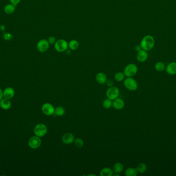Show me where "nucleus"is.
Here are the masks:
<instances>
[{"label":"nucleus","mask_w":176,"mask_h":176,"mask_svg":"<svg viewBox=\"0 0 176 176\" xmlns=\"http://www.w3.org/2000/svg\"><path fill=\"white\" fill-rule=\"evenodd\" d=\"M155 44V38L151 35H146L144 36L141 40L140 46L142 50L149 51L153 49Z\"/></svg>","instance_id":"obj_1"},{"label":"nucleus","mask_w":176,"mask_h":176,"mask_svg":"<svg viewBox=\"0 0 176 176\" xmlns=\"http://www.w3.org/2000/svg\"><path fill=\"white\" fill-rule=\"evenodd\" d=\"M125 87L130 91L134 92L138 88V84L136 80L132 77H127L124 81Z\"/></svg>","instance_id":"obj_2"},{"label":"nucleus","mask_w":176,"mask_h":176,"mask_svg":"<svg viewBox=\"0 0 176 176\" xmlns=\"http://www.w3.org/2000/svg\"><path fill=\"white\" fill-rule=\"evenodd\" d=\"M138 68L134 63H131L126 66L124 73L127 77H133L138 72Z\"/></svg>","instance_id":"obj_3"},{"label":"nucleus","mask_w":176,"mask_h":176,"mask_svg":"<svg viewBox=\"0 0 176 176\" xmlns=\"http://www.w3.org/2000/svg\"><path fill=\"white\" fill-rule=\"evenodd\" d=\"M55 49L58 52H63L67 51L69 48V43L65 40L60 39L56 40L54 44Z\"/></svg>","instance_id":"obj_4"},{"label":"nucleus","mask_w":176,"mask_h":176,"mask_svg":"<svg viewBox=\"0 0 176 176\" xmlns=\"http://www.w3.org/2000/svg\"><path fill=\"white\" fill-rule=\"evenodd\" d=\"M47 132V128L46 125L43 124H38L34 128V133L36 136L41 137L46 135Z\"/></svg>","instance_id":"obj_5"},{"label":"nucleus","mask_w":176,"mask_h":176,"mask_svg":"<svg viewBox=\"0 0 176 176\" xmlns=\"http://www.w3.org/2000/svg\"><path fill=\"white\" fill-rule=\"evenodd\" d=\"M120 95V90L116 86H111L107 89L106 92V96L108 98L114 100V99L118 98Z\"/></svg>","instance_id":"obj_6"},{"label":"nucleus","mask_w":176,"mask_h":176,"mask_svg":"<svg viewBox=\"0 0 176 176\" xmlns=\"http://www.w3.org/2000/svg\"><path fill=\"white\" fill-rule=\"evenodd\" d=\"M50 43L48 40L42 39L40 40L37 44V49L39 52L41 53L45 52L49 49Z\"/></svg>","instance_id":"obj_7"},{"label":"nucleus","mask_w":176,"mask_h":176,"mask_svg":"<svg viewBox=\"0 0 176 176\" xmlns=\"http://www.w3.org/2000/svg\"><path fill=\"white\" fill-rule=\"evenodd\" d=\"M55 108L51 104L46 103L42 106V111L44 115L46 116H51L55 114Z\"/></svg>","instance_id":"obj_8"},{"label":"nucleus","mask_w":176,"mask_h":176,"mask_svg":"<svg viewBox=\"0 0 176 176\" xmlns=\"http://www.w3.org/2000/svg\"><path fill=\"white\" fill-rule=\"evenodd\" d=\"M28 145L30 148L32 149H37L41 145V140L39 137L36 136H32L28 141Z\"/></svg>","instance_id":"obj_9"},{"label":"nucleus","mask_w":176,"mask_h":176,"mask_svg":"<svg viewBox=\"0 0 176 176\" xmlns=\"http://www.w3.org/2000/svg\"><path fill=\"white\" fill-rule=\"evenodd\" d=\"M75 141V137L71 133H65L62 137L63 143L66 145H70L73 143Z\"/></svg>","instance_id":"obj_10"},{"label":"nucleus","mask_w":176,"mask_h":176,"mask_svg":"<svg viewBox=\"0 0 176 176\" xmlns=\"http://www.w3.org/2000/svg\"><path fill=\"white\" fill-rule=\"evenodd\" d=\"M148 57V54L147 51L144 50H141L137 52V60L141 63H144L146 61Z\"/></svg>","instance_id":"obj_11"},{"label":"nucleus","mask_w":176,"mask_h":176,"mask_svg":"<svg viewBox=\"0 0 176 176\" xmlns=\"http://www.w3.org/2000/svg\"><path fill=\"white\" fill-rule=\"evenodd\" d=\"M112 106L117 110H120L124 108L125 102L122 99L117 98L113 101Z\"/></svg>","instance_id":"obj_12"},{"label":"nucleus","mask_w":176,"mask_h":176,"mask_svg":"<svg viewBox=\"0 0 176 176\" xmlns=\"http://www.w3.org/2000/svg\"><path fill=\"white\" fill-rule=\"evenodd\" d=\"M165 70L167 73L169 75H176V62H171L166 67Z\"/></svg>","instance_id":"obj_13"},{"label":"nucleus","mask_w":176,"mask_h":176,"mask_svg":"<svg viewBox=\"0 0 176 176\" xmlns=\"http://www.w3.org/2000/svg\"><path fill=\"white\" fill-rule=\"evenodd\" d=\"M96 80L100 84H104L106 83L107 77L106 74L103 72H99L96 75Z\"/></svg>","instance_id":"obj_14"},{"label":"nucleus","mask_w":176,"mask_h":176,"mask_svg":"<svg viewBox=\"0 0 176 176\" xmlns=\"http://www.w3.org/2000/svg\"><path fill=\"white\" fill-rule=\"evenodd\" d=\"M14 90L12 87H7L3 92V97L5 98L10 99L14 97Z\"/></svg>","instance_id":"obj_15"},{"label":"nucleus","mask_w":176,"mask_h":176,"mask_svg":"<svg viewBox=\"0 0 176 176\" xmlns=\"http://www.w3.org/2000/svg\"><path fill=\"white\" fill-rule=\"evenodd\" d=\"M0 106L3 110H7L11 108L12 103L9 99L4 98L0 101Z\"/></svg>","instance_id":"obj_16"},{"label":"nucleus","mask_w":176,"mask_h":176,"mask_svg":"<svg viewBox=\"0 0 176 176\" xmlns=\"http://www.w3.org/2000/svg\"><path fill=\"white\" fill-rule=\"evenodd\" d=\"M123 169H124V166L123 164L120 162H117L115 163L112 168L114 173H116V174H120L123 171Z\"/></svg>","instance_id":"obj_17"},{"label":"nucleus","mask_w":176,"mask_h":176,"mask_svg":"<svg viewBox=\"0 0 176 176\" xmlns=\"http://www.w3.org/2000/svg\"><path fill=\"white\" fill-rule=\"evenodd\" d=\"M16 10V6L12 4H8L5 5L4 8V11L6 14H10L14 13Z\"/></svg>","instance_id":"obj_18"},{"label":"nucleus","mask_w":176,"mask_h":176,"mask_svg":"<svg viewBox=\"0 0 176 176\" xmlns=\"http://www.w3.org/2000/svg\"><path fill=\"white\" fill-rule=\"evenodd\" d=\"M113 174V170L109 167L104 168L100 171V175L101 176H112Z\"/></svg>","instance_id":"obj_19"},{"label":"nucleus","mask_w":176,"mask_h":176,"mask_svg":"<svg viewBox=\"0 0 176 176\" xmlns=\"http://www.w3.org/2000/svg\"><path fill=\"white\" fill-rule=\"evenodd\" d=\"M147 169V167L145 163H140L138 165L136 169L138 173L140 174H144L146 172Z\"/></svg>","instance_id":"obj_20"},{"label":"nucleus","mask_w":176,"mask_h":176,"mask_svg":"<svg viewBox=\"0 0 176 176\" xmlns=\"http://www.w3.org/2000/svg\"><path fill=\"white\" fill-rule=\"evenodd\" d=\"M166 68V66L164 63L163 61H158L155 65V70L158 72H162Z\"/></svg>","instance_id":"obj_21"},{"label":"nucleus","mask_w":176,"mask_h":176,"mask_svg":"<svg viewBox=\"0 0 176 176\" xmlns=\"http://www.w3.org/2000/svg\"><path fill=\"white\" fill-rule=\"evenodd\" d=\"M138 171L136 168L129 167L125 170V174L126 176H136L138 175Z\"/></svg>","instance_id":"obj_22"},{"label":"nucleus","mask_w":176,"mask_h":176,"mask_svg":"<svg viewBox=\"0 0 176 176\" xmlns=\"http://www.w3.org/2000/svg\"><path fill=\"white\" fill-rule=\"evenodd\" d=\"M68 43H69V48L71 50H76L78 48L79 46L78 41L75 39L71 40Z\"/></svg>","instance_id":"obj_23"},{"label":"nucleus","mask_w":176,"mask_h":176,"mask_svg":"<svg viewBox=\"0 0 176 176\" xmlns=\"http://www.w3.org/2000/svg\"><path fill=\"white\" fill-rule=\"evenodd\" d=\"M125 75L124 73L122 72H118L116 73L114 75V79L117 82H121L123 81V80L125 79Z\"/></svg>","instance_id":"obj_24"},{"label":"nucleus","mask_w":176,"mask_h":176,"mask_svg":"<svg viewBox=\"0 0 176 176\" xmlns=\"http://www.w3.org/2000/svg\"><path fill=\"white\" fill-rule=\"evenodd\" d=\"M65 114V109L63 106H59L56 107L55 110V114L58 116H62Z\"/></svg>","instance_id":"obj_25"},{"label":"nucleus","mask_w":176,"mask_h":176,"mask_svg":"<svg viewBox=\"0 0 176 176\" xmlns=\"http://www.w3.org/2000/svg\"><path fill=\"white\" fill-rule=\"evenodd\" d=\"M112 104H113V101L112 100L109 98L106 99L103 101L102 106L104 108L109 109L112 106Z\"/></svg>","instance_id":"obj_26"},{"label":"nucleus","mask_w":176,"mask_h":176,"mask_svg":"<svg viewBox=\"0 0 176 176\" xmlns=\"http://www.w3.org/2000/svg\"><path fill=\"white\" fill-rule=\"evenodd\" d=\"M74 144L77 148H80L83 147L84 145V141L82 139L80 138H77L74 141Z\"/></svg>","instance_id":"obj_27"},{"label":"nucleus","mask_w":176,"mask_h":176,"mask_svg":"<svg viewBox=\"0 0 176 176\" xmlns=\"http://www.w3.org/2000/svg\"><path fill=\"white\" fill-rule=\"evenodd\" d=\"M12 37V35L10 33H5L4 34V38L6 40H10Z\"/></svg>","instance_id":"obj_28"},{"label":"nucleus","mask_w":176,"mask_h":176,"mask_svg":"<svg viewBox=\"0 0 176 176\" xmlns=\"http://www.w3.org/2000/svg\"><path fill=\"white\" fill-rule=\"evenodd\" d=\"M48 41H49V43L51 44V45H53L55 44L56 41V38L54 36H50L48 38Z\"/></svg>","instance_id":"obj_29"},{"label":"nucleus","mask_w":176,"mask_h":176,"mask_svg":"<svg viewBox=\"0 0 176 176\" xmlns=\"http://www.w3.org/2000/svg\"><path fill=\"white\" fill-rule=\"evenodd\" d=\"M107 85V86H108V87H111V86H113L114 82L113 81V80H111V79H109V80H107L106 81Z\"/></svg>","instance_id":"obj_30"},{"label":"nucleus","mask_w":176,"mask_h":176,"mask_svg":"<svg viewBox=\"0 0 176 176\" xmlns=\"http://www.w3.org/2000/svg\"><path fill=\"white\" fill-rule=\"evenodd\" d=\"M21 0H10V2L13 5L16 6V5L18 4L19 3L21 2Z\"/></svg>","instance_id":"obj_31"},{"label":"nucleus","mask_w":176,"mask_h":176,"mask_svg":"<svg viewBox=\"0 0 176 176\" xmlns=\"http://www.w3.org/2000/svg\"><path fill=\"white\" fill-rule=\"evenodd\" d=\"M135 49L136 50V51L138 52L139 51H140V50H142V49L140 45H139L136 46V47L135 48Z\"/></svg>","instance_id":"obj_32"},{"label":"nucleus","mask_w":176,"mask_h":176,"mask_svg":"<svg viewBox=\"0 0 176 176\" xmlns=\"http://www.w3.org/2000/svg\"><path fill=\"white\" fill-rule=\"evenodd\" d=\"M3 97V92H2V90H1V89L0 88V101L2 99Z\"/></svg>","instance_id":"obj_33"},{"label":"nucleus","mask_w":176,"mask_h":176,"mask_svg":"<svg viewBox=\"0 0 176 176\" xmlns=\"http://www.w3.org/2000/svg\"><path fill=\"white\" fill-rule=\"evenodd\" d=\"M0 29L2 31H4L5 30V26L3 24H2L0 26Z\"/></svg>","instance_id":"obj_34"},{"label":"nucleus","mask_w":176,"mask_h":176,"mask_svg":"<svg viewBox=\"0 0 176 176\" xmlns=\"http://www.w3.org/2000/svg\"><path fill=\"white\" fill-rule=\"evenodd\" d=\"M88 176H95V175H93V174H90V175H88Z\"/></svg>","instance_id":"obj_35"}]
</instances>
